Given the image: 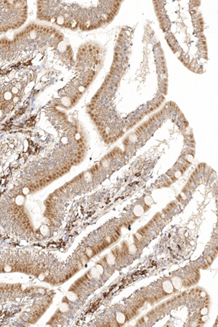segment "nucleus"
<instances>
[{"label":"nucleus","mask_w":218,"mask_h":327,"mask_svg":"<svg viewBox=\"0 0 218 327\" xmlns=\"http://www.w3.org/2000/svg\"><path fill=\"white\" fill-rule=\"evenodd\" d=\"M92 50H93V51H95L96 50H97V47H96L95 45H92Z\"/></svg>","instance_id":"25"},{"label":"nucleus","mask_w":218,"mask_h":327,"mask_svg":"<svg viewBox=\"0 0 218 327\" xmlns=\"http://www.w3.org/2000/svg\"><path fill=\"white\" fill-rule=\"evenodd\" d=\"M116 321H117V323L118 324V325H123L125 323V321H126V316L123 313L118 312V313H116Z\"/></svg>","instance_id":"3"},{"label":"nucleus","mask_w":218,"mask_h":327,"mask_svg":"<svg viewBox=\"0 0 218 327\" xmlns=\"http://www.w3.org/2000/svg\"><path fill=\"white\" fill-rule=\"evenodd\" d=\"M110 71H113V72H116V71H117V69L115 68L114 66H110Z\"/></svg>","instance_id":"18"},{"label":"nucleus","mask_w":218,"mask_h":327,"mask_svg":"<svg viewBox=\"0 0 218 327\" xmlns=\"http://www.w3.org/2000/svg\"><path fill=\"white\" fill-rule=\"evenodd\" d=\"M89 273H90V276H91V278H98V277L100 276V273H98V271L97 270V269L95 268H92L91 269L90 271H89Z\"/></svg>","instance_id":"6"},{"label":"nucleus","mask_w":218,"mask_h":327,"mask_svg":"<svg viewBox=\"0 0 218 327\" xmlns=\"http://www.w3.org/2000/svg\"><path fill=\"white\" fill-rule=\"evenodd\" d=\"M145 205H148V206L151 205L153 203V199L151 196H147L146 199H145Z\"/></svg>","instance_id":"12"},{"label":"nucleus","mask_w":218,"mask_h":327,"mask_svg":"<svg viewBox=\"0 0 218 327\" xmlns=\"http://www.w3.org/2000/svg\"><path fill=\"white\" fill-rule=\"evenodd\" d=\"M137 246H136V244H133V245L129 246L128 252L130 254H135L137 252Z\"/></svg>","instance_id":"10"},{"label":"nucleus","mask_w":218,"mask_h":327,"mask_svg":"<svg viewBox=\"0 0 218 327\" xmlns=\"http://www.w3.org/2000/svg\"><path fill=\"white\" fill-rule=\"evenodd\" d=\"M199 38L200 39H202V40H205V36H204V34H200L199 36Z\"/></svg>","instance_id":"21"},{"label":"nucleus","mask_w":218,"mask_h":327,"mask_svg":"<svg viewBox=\"0 0 218 327\" xmlns=\"http://www.w3.org/2000/svg\"><path fill=\"white\" fill-rule=\"evenodd\" d=\"M66 297L68 300H70L71 302H74L78 299V295H77V294H76L75 292H74L72 291H69Z\"/></svg>","instance_id":"5"},{"label":"nucleus","mask_w":218,"mask_h":327,"mask_svg":"<svg viewBox=\"0 0 218 327\" xmlns=\"http://www.w3.org/2000/svg\"><path fill=\"white\" fill-rule=\"evenodd\" d=\"M114 52H120V47H119L118 45H116V46H115V47H114Z\"/></svg>","instance_id":"17"},{"label":"nucleus","mask_w":218,"mask_h":327,"mask_svg":"<svg viewBox=\"0 0 218 327\" xmlns=\"http://www.w3.org/2000/svg\"><path fill=\"white\" fill-rule=\"evenodd\" d=\"M143 126H144V128L145 129H148V126H150V124L148 123V121H145V122H144L143 124H142Z\"/></svg>","instance_id":"16"},{"label":"nucleus","mask_w":218,"mask_h":327,"mask_svg":"<svg viewBox=\"0 0 218 327\" xmlns=\"http://www.w3.org/2000/svg\"><path fill=\"white\" fill-rule=\"evenodd\" d=\"M102 136V138H103V140H106V139H108L109 137V135L108 134H103V135H101Z\"/></svg>","instance_id":"19"},{"label":"nucleus","mask_w":218,"mask_h":327,"mask_svg":"<svg viewBox=\"0 0 218 327\" xmlns=\"http://www.w3.org/2000/svg\"><path fill=\"white\" fill-rule=\"evenodd\" d=\"M101 63H102V61H101V60H97L96 61H95V64L97 65V66H98V65H100Z\"/></svg>","instance_id":"22"},{"label":"nucleus","mask_w":218,"mask_h":327,"mask_svg":"<svg viewBox=\"0 0 218 327\" xmlns=\"http://www.w3.org/2000/svg\"><path fill=\"white\" fill-rule=\"evenodd\" d=\"M196 13V12L195 10H192V11H191V14H192V15H195Z\"/></svg>","instance_id":"28"},{"label":"nucleus","mask_w":218,"mask_h":327,"mask_svg":"<svg viewBox=\"0 0 218 327\" xmlns=\"http://www.w3.org/2000/svg\"><path fill=\"white\" fill-rule=\"evenodd\" d=\"M144 321H144V318H143V319H141L140 320H139V322H138V323L141 324H143Z\"/></svg>","instance_id":"24"},{"label":"nucleus","mask_w":218,"mask_h":327,"mask_svg":"<svg viewBox=\"0 0 218 327\" xmlns=\"http://www.w3.org/2000/svg\"><path fill=\"white\" fill-rule=\"evenodd\" d=\"M205 295H206V294L204 293V292H201V297H204V296H205Z\"/></svg>","instance_id":"29"},{"label":"nucleus","mask_w":218,"mask_h":327,"mask_svg":"<svg viewBox=\"0 0 218 327\" xmlns=\"http://www.w3.org/2000/svg\"><path fill=\"white\" fill-rule=\"evenodd\" d=\"M175 205H176V204H175V201H172V202H171V203L169 204V205H168L167 207H169L170 209H172L173 207H175Z\"/></svg>","instance_id":"15"},{"label":"nucleus","mask_w":218,"mask_h":327,"mask_svg":"<svg viewBox=\"0 0 218 327\" xmlns=\"http://www.w3.org/2000/svg\"><path fill=\"white\" fill-rule=\"evenodd\" d=\"M106 259L107 263H108L109 265H114L115 262H116V257L112 254V252H111L110 254H109L107 255V257H106Z\"/></svg>","instance_id":"4"},{"label":"nucleus","mask_w":218,"mask_h":327,"mask_svg":"<svg viewBox=\"0 0 218 327\" xmlns=\"http://www.w3.org/2000/svg\"><path fill=\"white\" fill-rule=\"evenodd\" d=\"M201 45H203V46H204H204H205V45H206V44H207V42H206V41H205V40H204H204H203V41H202V42H201Z\"/></svg>","instance_id":"26"},{"label":"nucleus","mask_w":218,"mask_h":327,"mask_svg":"<svg viewBox=\"0 0 218 327\" xmlns=\"http://www.w3.org/2000/svg\"><path fill=\"white\" fill-rule=\"evenodd\" d=\"M207 312H208V309L207 308H202L201 310V315H206L207 313Z\"/></svg>","instance_id":"14"},{"label":"nucleus","mask_w":218,"mask_h":327,"mask_svg":"<svg viewBox=\"0 0 218 327\" xmlns=\"http://www.w3.org/2000/svg\"><path fill=\"white\" fill-rule=\"evenodd\" d=\"M172 286L176 289L177 290H179L182 288L183 286V281L182 279L178 276H175L172 278Z\"/></svg>","instance_id":"1"},{"label":"nucleus","mask_w":218,"mask_h":327,"mask_svg":"<svg viewBox=\"0 0 218 327\" xmlns=\"http://www.w3.org/2000/svg\"><path fill=\"white\" fill-rule=\"evenodd\" d=\"M88 51H89V52H90V54H91V53H92V52H93V50H92V48H90V49H89V50H88Z\"/></svg>","instance_id":"27"},{"label":"nucleus","mask_w":218,"mask_h":327,"mask_svg":"<svg viewBox=\"0 0 218 327\" xmlns=\"http://www.w3.org/2000/svg\"><path fill=\"white\" fill-rule=\"evenodd\" d=\"M109 74H110V76H113L115 75V72H113V71H110V72L109 73Z\"/></svg>","instance_id":"23"},{"label":"nucleus","mask_w":218,"mask_h":327,"mask_svg":"<svg viewBox=\"0 0 218 327\" xmlns=\"http://www.w3.org/2000/svg\"><path fill=\"white\" fill-rule=\"evenodd\" d=\"M68 309H69V305H68V304L67 302H63L60 305V312H63V313L66 312V311L68 310Z\"/></svg>","instance_id":"9"},{"label":"nucleus","mask_w":218,"mask_h":327,"mask_svg":"<svg viewBox=\"0 0 218 327\" xmlns=\"http://www.w3.org/2000/svg\"><path fill=\"white\" fill-rule=\"evenodd\" d=\"M212 261H213V257H212L211 256V257H207L206 263H207V264L208 265H210L212 264Z\"/></svg>","instance_id":"13"},{"label":"nucleus","mask_w":218,"mask_h":327,"mask_svg":"<svg viewBox=\"0 0 218 327\" xmlns=\"http://www.w3.org/2000/svg\"><path fill=\"white\" fill-rule=\"evenodd\" d=\"M143 212V209L140 206H137L134 209V213L136 215L137 217H139L140 215H142Z\"/></svg>","instance_id":"8"},{"label":"nucleus","mask_w":218,"mask_h":327,"mask_svg":"<svg viewBox=\"0 0 218 327\" xmlns=\"http://www.w3.org/2000/svg\"><path fill=\"white\" fill-rule=\"evenodd\" d=\"M85 253H86V255H87L89 258H90V257H93L94 255H95V253L94 250H93V248H92V247H90V246H88V247L86 249Z\"/></svg>","instance_id":"7"},{"label":"nucleus","mask_w":218,"mask_h":327,"mask_svg":"<svg viewBox=\"0 0 218 327\" xmlns=\"http://www.w3.org/2000/svg\"><path fill=\"white\" fill-rule=\"evenodd\" d=\"M95 268L97 269V270L98 271V273H100V275H102V274L103 273V272H104V268H103V267L101 265V264H98V265H96Z\"/></svg>","instance_id":"11"},{"label":"nucleus","mask_w":218,"mask_h":327,"mask_svg":"<svg viewBox=\"0 0 218 327\" xmlns=\"http://www.w3.org/2000/svg\"><path fill=\"white\" fill-rule=\"evenodd\" d=\"M181 175H182V172H177L176 174H175V178L177 179V177L181 176Z\"/></svg>","instance_id":"20"},{"label":"nucleus","mask_w":218,"mask_h":327,"mask_svg":"<svg viewBox=\"0 0 218 327\" xmlns=\"http://www.w3.org/2000/svg\"><path fill=\"white\" fill-rule=\"evenodd\" d=\"M162 288L164 291V292L167 294H172L173 292V286L172 284L169 281H165L163 284H162Z\"/></svg>","instance_id":"2"}]
</instances>
